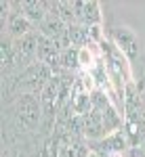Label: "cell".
<instances>
[{
  "mask_svg": "<svg viewBox=\"0 0 145 157\" xmlns=\"http://www.w3.org/2000/svg\"><path fill=\"white\" fill-rule=\"evenodd\" d=\"M40 124H42L40 97L30 94V92L17 94L15 103H13V126H15V130L21 134L34 132Z\"/></svg>",
  "mask_w": 145,
  "mask_h": 157,
  "instance_id": "cell-1",
  "label": "cell"
},
{
  "mask_svg": "<svg viewBox=\"0 0 145 157\" xmlns=\"http://www.w3.org/2000/svg\"><path fill=\"white\" fill-rule=\"evenodd\" d=\"M53 78H55V71H53L48 65L36 61L34 65L25 67L23 71L19 73V78L15 80V86H17L19 94H21V92H30V94L40 97V92L44 90V86H46Z\"/></svg>",
  "mask_w": 145,
  "mask_h": 157,
  "instance_id": "cell-2",
  "label": "cell"
},
{
  "mask_svg": "<svg viewBox=\"0 0 145 157\" xmlns=\"http://www.w3.org/2000/svg\"><path fill=\"white\" fill-rule=\"evenodd\" d=\"M111 42L118 46V50L128 61H137L141 57V52H143L139 36L135 34L131 27H126V25H116L111 29Z\"/></svg>",
  "mask_w": 145,
  "mask_h": 157,
  "instance_id": "cell-3",
  "label": "cell"
},
{
  "mask_svg": "<svg viewBox=\"0 0 145 157\" xmlns=\"http://www.w3.org/2000/svg\"><path fill=\"white\" fill-rule=\"evenodd\" d=\"M38 38H40V32H32V34L19 38V40H13L17 63H19L21 71L38 61Z\"/></svg>",
  "mask_w": 145,
  "mask_h": 157,
  "instance_id": "cell-4",
  "label": "cell"
},
{
  "mask_svg": "<svg viewBox=\"0 0 145 157\" xmlns=\"http://www.w3.org/2000/svg\"><path fill=\"white\" fill-rule=\"evenodd\" d=\"M74 9H76V23L84 25V27H93V25H101V6L99 2L91 0V2H78L74 0Z\"/></svg>",
  "mask_w": 145,
  "mask_h": 157,
  "instance_id": "cell-5",
  "label": "cell"
},
{
  "mask_svg": "<svg viewBox=\"0 0 145 157\" xmlns=\"http://www.w3.org/2000/svg\"><path fill=\"white\" fill-rule=\"evenodd\" d=\"M82 126H84V138L91 140V143H99L107 136V130H105V124H103V115L93 109L91 113H86L82 117Z\"/></svg>",
  "mask_w": 145,
  "mask_h": 157,
  "instance_id": "cell-6",
  "label": "cell"
},
{
  "mask_svg": "<svg viewBox=\"0 0 145 157\" xmlns=\"http://www.w3.org/2000/svg\"><path fill=\"white\" fill-rule=\"evenodd\" d=\"M32 32H36L34 29V23L21 11H13V15L9 17V21H6V36L13 38V40H19V38L27 36Z\"/></svg>",
  "mask_w": 145,
  "mask_h": 157,
  "instance_id": "cell-7",
  "label": "cell"
},
{
  "mask_svg": "<svg viewBox=\"0 0 145 157\" xmlns=\"http://www.w3.org/2000/svg\"><path fill=\"white\" fill-rule=\"evenodd\" d=\"M0 63H2V78H9L17 67V55H15V46H13V38L2 36V44H0Z\"/></svg>",
  "mask_w": 145,
  "mask_h": 157,
  "instance_id": "cell-8",
  "label": "cell"
},
{
  "mask_svg": "<svg viewBox=\"0 0 145 157\" xmlns=\"http://www.w3.org/2000/svg\"><path fill=\"white\" fill-rule=\"evenodd\" d=\"M17 6H19V11L23 13L34 25H40L48 15L44 0H40V2L38 0H21V2H17Z\"/></svg>",
  "mask_w": 145,
  "mask_h": 157,
  "instance_id": "cell-9",
  "label": "cell"
},
{
  "mask_svg": "<svg viewBox=\"0 0 145 157\" xmlns=\"http://www.w3.org/2000/svg\"><path fill=\"white\" fill-rule=\"evenodd\" d=\"M38 27H40V36L48 38V40H57V38H61L67 32V23L61 19L59 15H50V13L46 15V19Z\"/></svg>",
  "mask_w": 145,
  "mask_h": 157,
  "instance_id": "cell-10",
  "label": "cell"
},
{
  "mask_svg": "<svg viewBox=\"0 0 145 157\" xmlns=\"http://www.w3.org/2000/svg\"><path fill=\"white\" fill-rule=\"evenodd\" d=\"M67 38L72 42V48H84L91 44V38H88V27L80 23H74V25H67Z\"/></svg>",
  "mask_w": 145,
  "mask_h": 157,
  "instance_id": "cell-11",
  "label": "cell"
},
{
  "mask_svg": "<svg viewBox=\"0 0 145 157\" xmlns=\"http://www.w3.org/2000/svg\"><path fill=\"white\" fill-rule=\"evenodd\" d=\"M72 105L76 115H82L84 117L86 113H91L95 105H93V92H82V94H72Z\"/></svg>",
  "mask_w": 145,
  "mask_h": 157,
  "instance_id": "cell-12",
  "label": "cell"
},
{
  "mask_svg": "<svg viewBox=\"0 0 145 157\" xmlns=\"http://www.w3.org/2000/svg\"><path fill=\"white\" fill-rule=\"evenodd\" d=\"M34 157H59V155H57V145H55L53 136H50L46 143L40 147V151H38V153H36Z\"/></svg>",
  "mask_w": 145,
  "mask_h": 157,
  "instance_id": "cell-13",
  "label": "cell"
},
{
  "mask_svg": "<svg viewBox=\"0 0 145 157\" xmlns=\"http://www.w3.org/2000/svg\"><path fill=\"white\" fill-rule=\"evenodd\" d=\"M2 157H23V153L15 147H6V149H2Z\"/></svg>",
  "mask_w": 145,
  "mask_h": 157,
  "instance_id": "cell-14",
  "label": "cell"
},
{
  "mask_svg": "<svg viewBox=\"0 0 145 157\" xmlns=\"http://www.w3.org/2000/svg\"><path fill=\"white\" fill-rule=\"evenodd\" d=\"M86 157H99V155H97L95 151H91V153H88V155H86Z\"/></svg>",
  "mask_w": 145,
  "mask_h": 157,
  "instance_id": "cell-15",
  "label": "cell"
},
{
  "mask_svg": "<svg viewBox=\"0 0 145 157\" xmlns=\"http://www.w3.org/2000/svg\"><path fill=\"white\" fill-rule=\"evenodd\" d=\"M141 151H143V153H145V140H143V145H141Z\"/></svg>",
  "mask_w": 145,
  "mask_h": 157,
  "instance_id": "cell-16",
  "label": "cell"
}]
</instances>
